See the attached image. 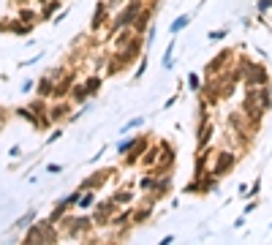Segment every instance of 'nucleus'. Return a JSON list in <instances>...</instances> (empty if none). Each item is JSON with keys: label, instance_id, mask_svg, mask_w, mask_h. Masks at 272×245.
<instances>
[{"label": "nucleus", "instance_id": "f257e3e1", "mask_svg": "<svg viewBox=\"0 0 272 245\" xmlns=\"http://www.w3.org/2000/svg\"><path fill=\"white\" fill-rule=\"evenodd\" d=\"M145 9V3H142V0H128V6L123 11L117 14L115 19H112V33H115V30H120V28H131L133 25V19L139 17V11Z\"/></svg>", "mask_w": 272, "mask_h": 245}, {"label": "nucleus", "instance_id": "f03ea898", "mask_svg": "<svg viewBox=\"0 0 272 245\" xmlns=\"http://www.w3.org/2000/svg\"><path fill=\"white\" fill-rule=\"evenodd\" d=\"M245 88H261V85H269V71L261 66V63H248L245 66Z\"/></svg>", "mask_w": 272, "mask_h": 245}, {"label": "nucleus", "instance_id": "7ed1b4c3", "mask_svg": "<svg viewBox=\"0 0 272 245\" xmlns=\"http://www.w3.org/2000/svg\"><path fill=\"white\" fill-rule=\"evenodd\" d=\"M234 164H237V155L231 153V150H221L218 155H215V164L210 169H207V175H212V177H223L226 172L234 169Z\"/></svg>", "mask_w": 272, "mask_h": 245}, {"label": "nucleus", "instance_id": "20e7f679", "mask_svg": "<svg viewBox=\"0 0 272 245\" xmlns=\"http://www.w3.org/2000/svg\"><path fill=\"white\" fill-rule=\"evenodd\" d=\"M93 226H106L109 224V218L117 212V204L112 202V199H103L98 204H93Z\"/></svg>", "mask_w": 272, "mask_h": 245}, {"label": "nucleus", "instance_id": "39448f33", "mask_svg": "<svg viewBox=\"0 0 272 245\" xmlns=\"http://www.w3.org/2000/svg\"><path fill=\"white\" fill-rule=\"evenodd\" d=\"M174 167V147L169 145V142H161L158 145V164H155V169L158 172H172Z\"/></svg>", "mask_w": 272, "mask_h": 245}, {"label": "nucleus", "instance_id": "423d86ee", "mask_svg": "<svg viewBox=\"0 0 272 245\" xmlns=\"http://www.w3.org/2000/svg\"><path fill=\"white\" fill-rule=\"evenodd\" d=\"M147 145H150V142H147L145 137H139V139H136V145H133L131 150H128L125 158H123V164H125V167H136V164H139V158H142V153L147 150Z\"/></svg>", "mask_w": 272, "mask_h": 245}, {"label": "nucleus", "instance_id": "0eeeda50", "mask_svg": "<svg viewBox=\"0 0 272 245\" xmlns=\"http://www.w3.org/2000/svg\"><path fill=\"white\" fill-rule=\"evenodd\" d=\"M109 175H112V172H95V175H90L87 180H82V183H79V191H98V188L106 185Z\"/></svg>", "mask_w": 272, "mask_h": 245}, {"label": "nucleus", "instance_id": "6e6552de", "mask_svg": "<svg viewBox=\"0 0 272 245\" xmlns=\"http://www.w3.org/2000/svg\"><path fill=\"white\" fill-rule=\"evenodd\" d=\"M212 133H215L212 120H199V125H196V147L210 145V142H212Z\"/></svg>", "mask_w": 272, "mask_h": 245}, {"label": "nucleus", "instance_id": "1a4fd4ad", "mask_svg": "<svg viewBox=\"0 0 272 245\" xmlns=\"http://www.w3.org/2000/svg\"><path fill=\"white\" fill-rule=\"evenodd\" d=\"M109 6L106 3H103V0H101V3L98 6H95V14H93V22H90V30H93V33H98V30L103 28V25H106V19H109Z\"/></svg>", "mask_w": 272, "mask_h": 245}, {"label": "nucleus", "instance_id": "9d476101", "mask_svg": "<svg viewBox=\"0 0 272 245\" xmlns=\"http://www.w3.org/2000/svg\"><path fill=\"white\" fill-rule=\"evenodd\" d=\"M223 63H231V52L229 49H223L221 55H215V58L207 63V76H215V74H223Z\"/></svg>", "mask_w": 272, "mask_h": 245}, {"label": "nucleus", "instance_id": "9b49d317", "mask_svg": "<svg viewBox=\"0 0 272 245\" xmlns=\"http://www.w3.org/2000/svg\"><path fill=\"white\" fill-rule=\"evenodd\" d=\"M139 164L145 169H155V164H158V147H150L147 145V150L142 153V158H139Z\"/></svg>", "mask_w": 272, "mask_h": 245}, {"label": "nucleus", "instance_id": "f8f14e48", "mask_svg": "<svg viewBox=\"0 0 272 245\" xmlns=\"http://www.w3.org/2000/svg\"><path fill=\"white\" fill-rule=\"evenodd\" d=\"M174 52H177V41H169V44H166V49H164V58H161V66L166 71L174 68Z\"/></svg>", "mask_w": 272, "mask_h": 245}, {"label": "nucleus", "instance_id": "ddd939ff", "mask_svg": "<svg viewBox=\"0 0 272 245\" xmlns=\"http://www.w3.org/2000/svg\"><path fill=\"white\" fill-rule=\"evenodd\" d=\"M188 25H191V14H180V17L169 25V33H172V36H177V33H182V30H185Z\"/></svg>", "mask_w": 272, "mask_h": 245}, {"label": "nucleus", "instance_id": "4468645a", "mask_svg": "<svg viewBox=\"0 0 272 245\" xmlns=\"http://www.w3.org/2000/svg\"><path fill=\"white\" fill-rule=\"evenodd\" d=\"M109 199L120 207V204H131V202H133V194L128 191V188H120V191H115V194L109 196Z\"/></svg>", "mask_w": 272, "mask_h": 245}, {"label": "nucleus", "instance_id": "2eb2a0df", "mask_svg": "<svg viewBox=\"0 0 272 245\" xmlns=\"http://www.w3.org/2000/svg\"><path fill=\"white\" fill-rule=\"evenodd\" d=\"M52 90H55V79H52V76H44L41 82H38V96H41V98H49Z\"/></svg>", "mask_w": 272, "mask_h": 245}, {"label": "nucleus", "instance_id": "dca6fc26", "mask_svg": "<svg viewBox=\"0 0 272 245\" xmlns=\"http://www.w3.org/2000/svg\"><path fill=\"white\" fill-rule=\"evenodd\" d=\"M85 85V90H87V96H98V90H101V76L98 74H95V76H90V79H87V82H82Z\"/></svg>", "mask_w": 272, "mask_h": 245}, {"label": "nucleus", "instance_id": "f3484780", "mask_svg": "<svg viewBox=\"0 0 272 245\" xmlns=\"http://www.w3.org/2000/svg\"><path fill=\"white\" fill-rule=\"evenodd\" d=\"M68 112H71L68 104H55L49 109V120H63V117H68Z\"/></svg>", "mask_w": 272, "mask_h": 245}, {"label": "nucleus", "instance_id": "a211bd4d", "mask_svg": "<svg viewBox=\"0 0 272 245\" xmlns=\"http://www.w3.org/2000/svg\"><path fill=\"white\" fill-rule=\"evenodd\" d=\"M90 98L85 90V85H71V101H76V104H85V101Z\"/></svg>", "mask_w": 272, "mask_h": 245}, {"label": "nucleus", "instance_id": "6ab92c4d", "mask_svg": "<svg viewBox=\"0 0 272 245\" xmlns=\"http://www.w3.org/2000/svg\"><path fill=\"white\" fill-rule=\"evenodd\" d=\"M95 199H98V196H95V191H82V196H79V207H82V210H90L93 207V204H95Z\"/></svg>", "mask_w": 272, "mask_h": 245}, {"label": "nucleus", "instance_id": "aec40b11", "mask_svg": "<svg viewBox=\"0 0 272 245\" xmlns=\"http://www.w3.org/2000/svg\"><path fill=\"white\" fill-rule=\"evenodd\" d=\"M142 125H145V117H131V120H128L123 128H120V137H125V133H131L133 128H142Z\"/></svg>", "mask_w": 272, "mask_h": 245}, {"label": "nucleus", "instance_id": "412c9836", "mask_svg": "<svg viewBox=\"0 0 272 245\" xmlns=\"http://www.w3.org/2000/svg\"><path fill=\"white\" fill-rule=\"evenodd\" d=\"M139 137H142V133H136V137H128V139L120 142V145H117V155H125L128 150H131V147L136 145V139H139Z\"/></svg>", "mask_w": 272, "mask_h": 245}, {"label": "nucleus", "instance_id": "4be33fe9", "mask_svg": "<svg viewBox=\"0 0 272 245\" xmlns=\"http://www.w3.org/2000/svg\"><path fill=\"white\" fill-rule=\"evenodd\" d=\"M139 188H142L145 194L153 191V188H155V175H153V172H150V175H145V177H139Z\"/></svg>", "mask_w": 272, "mask_h": 245}, {"label": "nucleus", "instance_id": "5701e85b", "mask_svg": "<svg viewBox=\"0 0 272 245\" xmlns=\"http://www.w3.org/2000/svg\"><path fill=\"white\" fill-rule=\"evenodd\" d=\"M63 9V0H49V6H46V11H44V17L41 19H49L55 11H60Z\"/></svg>", "mask_w": 272, "mask_h": 245}, {"label": "nucleus", "instance_id": "b1692460", "mask_svg": "<svg viewBox=\"0 0 272 245\" xmlns=\"http://www.w3.org/2000/svg\"><path fill=\"white\" fill-rule=\"evenodd\" d=\"M188 88L194 93H202V76H199V74H188Z\"/></svg>", "mask_w": 272, "mask_h": 245}, {"label": "nucleus", "instance_id": "393cba45", "mask_svg": "<svg viewBox=\"0 0 272 245\" xmlns=\"http://www.w3.org/2000/svg\"><path fill=\"white\" fill-rule=\"evenodd\" d=\"M272 9V0H259V3H256V11H259V17L264 19V14H267Z\"/></svg>", "mask_w": 272, "mask_h": 245}, {"label": "nucleus", "instance_id": "a878e982", "mask_svg": "<svg viewBox=\"0 0 272 245\" xmlns=\"http://www.w3.org/2000/svg\"><path fill=\"white\" fill-rule=\"evenodd\" d=\"M145 71H147V55H142V60H139V68H136V79H142V76H145Z\"/></svg>", "mask_w": 272, "mask_h": 245}, {"label": "nucleus", "instance_id": "bb28decb", "mask_svg": "<svg viewBox=\"0 0 272 245\" xmlns=\"http://www.w3.org/2000/svg\"><path fill=\"white\" fill-rule=\"evenodd\" d=\"M226 36H229V28H226V30H212V33H210V41H223Z\"/></svg>", "mask_w": 272, "mask_h": 245}, {"label": "nucleus", "instance_id": "cd10ccee", "mask_svg": "<svg viewBox=\"0 0 272 245\" xmlns=\"http://www.w3.org/2000/svg\"><path fill=\"white\" fill-rule=\"evenodd\" d=\"M259 191H261V180L256 177V180H253V185H251V194H248V199H251V196L256 199V196H259Z\"/></svg>", "mask_w": 272, "mask_h": 245}, {"label": "nucleus", "instance_id": "c85d7f7f", "mask_svg": "<svg viewBox=\"0 0 272 245\" xmlns=\"http://www.w3.org/2000/svg\"><path fill=\"white\" fill-rule=\"evenodd\" d=\"M33 221H36V210H30V212H28V215H25V218L19 221L17 226H30V224H33Z\"/></svg>", "mask_w": 272, "mask_h": 245}, {"label": "nucleus", "instance_id": "c756f323", "mask_svg": "<svg viewBox=\"0 0 272 245\" xmlns=\"http://www.w3.org/2000/svg\"><path fill=\"white\" fill-rule=\"evenodd\" d=\"M46 172H49V175H60L63 167H60V164H46Z\"/></svg>", "mask_w": 272, "mask_h": 245}, {"label": "nucleus", "instance_id": "7c9ffc66", "mask_svg": "<svg viewBox=\"0 0 272 245\" xmlns=\"http://www.w3.org/2000/svg\"><path fill=\"white\" fill-rule=\"evenodd\" d=\"M66 17H68V9H60V14H58V17L52 19V25H60V22L66 19Z\"/></svg>", "mask_w": 272, "mask_h": 245}, {"label": "nucleus", "instance_id": "2f4dec72", "mask_svg": "<svg viewBox=\"0 0 272 245\" xmlns=\"http://www.w3.org/2000/svg\"><path fill=\"white\" fill-rule=\"evenodd\" d=\"M60 137H63V131H60V128H55V133H49V139H46V142H49V145H55V142H58Z\"/></svg>", "mask_w": 272, "mask_h": 245}, {"label": "nucleus", "instance_id": "473e14b6", "mask_svg": "<svg viewBox=\"0 0 272 245\" xmlns=\"http://www.w3.org/2000/svg\"><path fill=\"white\" fill-rule=\"evenodd\" d=\"M256 207H259V202H248V204H245V215H251Z\"/></svg>", "mask_w": 272, "mask_h": 245}, {"label": "nucleus", "instance_id": "72a5a7b5", "mask_svg": "<svg viewBox=\"0 0 272 245\" xmlns=\"http://www.w3.org/2000/svg\"><path fill=\"white\" fill-rule=\"evenodd\" d=\"M103 153H106V147H101V150H98V153H95V155L90 158V164H98V161H101V155H103Z\"/></svg>", "mask_w": 272, "mask_h": 245}, {"label": "nucleus", "instance_id": "f704fd0d", "mask_svg": "<svg viewBox=\"0 0 272 245\" xmlns=\"http://www.w3.org/2000/svg\"><path fill=\"white\" fill-rule=\"evenodd\" d=\"M19 153H22V147H19V145H14V147L9 150V155H11V158H19Z\"/></svg>", "mask_w": 272, "mask_h": 245}, {"label": "nucleus", "instance_id": "c9c22d12", "mask_svg": "<svg viewBox=\"0 0 272 245\" xmlns=\"http://www.w3.org/2000/svg\"><path fill=\"white\" fill-rule=\"evenodd\" d=\"M245 218H248V215H245V212H242V215H239V218L234 221V229H242V226H245Z\"/></svg>", "mask_w": 272, "mask_h": 245}, {"label": "nucleus", "instance_id": "e433bc0d", "mask_svg": "<svg viewBox=\"0 0 272 245\" xmlns=\"http://www.w3.org/2000/svg\"><path fill=\"white\" fill-rule=\"evenodd\" d=\"M22 19H25V22H33L36 14H33V11H22Z\"/></svg>", "mask_w": 272, "mask_h": 245}, {"label": "nucleus", "instance_id": "4c0bfd02", "mask_svg": "<svg viewBox=\"0 0 272 245\" xmlns=\"http://www.w3.org/2000/svg\"><path fill=\"white\" fill-rule=\"evenodd\" d=\"M174 104H177V96H172V98H169V101H166V104H164V109H172V106H174Z\"/></svg>", "mask_w": 272, "mask_h": 245}, {"label": "nucleus", "instance_id": "58836bf2", "mask_svg": "<svg viewBox=\"0 0 272 245\" xmlns=\"http://www.w3.org/2000/svg\"><path fill=\"white\" fill-rule=\"evenodd\" d=\"M103 3H106V6H109V11H115V9H117V3H120V0H103Z\"/></svg>", "mask_w": 272, "mask_h": 245}, {"label": "nucleus", "instance_id": "ea45409f", "mask_svg": "<svg viewBox=\"0 0 272 245\" xmlns=\"http://www.w3.org/2000/svg\"><path fill=\"white\" fill-rule=\"evenodd\" d=\"M30 88H33V82H30V79H25V82H22V90L30 93Z\"/></svg>", "mask_w": 272, "mask_h": 245}, {"label": "nucleus", "instance_id": "a19ab883", "mask_svg": "<svg viewBox=\"0 0 272 245\" xmlns=\"http://www.w3.org/2000/svg\"><path fill=\"white\" fill-rule=\"evenodd\" d=\"M161 242H164V245H172V242H174V234H166V237H164Z\"/></svg>", "mask_w": 272, "mask_h": 245}]
</instances>
